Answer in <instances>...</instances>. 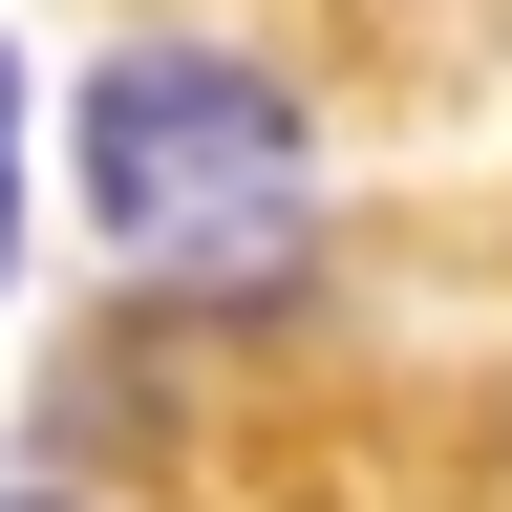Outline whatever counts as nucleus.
<instances>
[{
    "label": "nucleus",
    "instance_id": "2",
    "mask_svg": "<svg viewBox=\"0 0 512 512\" xmlns=\"http://www.w3.org/2000/svg\"><path fill=\"white\" fill-rule=\"evenodd\" d=\"M0 128H22V86H0ZM0 256H22V192H0Z\"/></svg>",
    "mask_w": 512,
    "mask_h": 512
},
{
    "label": "nucleus",
    "instance_id": "1",
    "mask_svg": "<svg viewBox=\"0 0 512 512\" xmlns=\"http://www.w3.org/2000/svg\"><path fill=\"white\" fill-rule=\"evenodd\" d=\"M86 214L128 278H256L299 235V107L214 43H128L86 86Z\"/></svg>",
    "mask_w": 512,
    "mask_h": 512
},
{
    "label": "nucleus",
    "instance_id": "3",
    "mask_svg": "<svg viewBox=\"0 0 512 512\" xmlns=\"http://www.w3.org/2000/svg\"><path fill=\"white\" fill-rule=\"evenodd\" d=\"M0 512H22V491H0Z\"/></svg>",
    "mask_w": 512,
    "mask_h": 512
}]
</instances>
